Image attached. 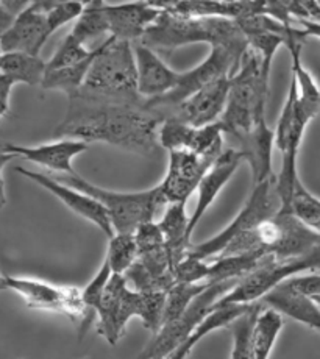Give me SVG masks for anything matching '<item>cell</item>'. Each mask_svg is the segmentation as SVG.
<instances>
[{
  "label": "cell",
  "instance_id": "6",
  "mask_svg": "<svg viewBox=\"0 0 320 359\" xmlns=\"http://www.w3.org/2000/svg\"><path fill=\"white\" fill-rule=\"evenodd\" d=\"M275 178L266 180V182L252 186V192L247 202L242 206L236 217L229 222L224 230L215 234L214 238L205 241V243L191 245L187 255L197 259L211 261L218 258L222 250L232 243L239 234L256 229V226L266 222L270 217L281 210V198L278 196Z\"/></svg>",
  "mask_w": 320,
  "mask_h": 359
},
{
  "label": "cell",
  "instance_id": "28",
  "mask_svg": "<svg viewBox=\"0 0 320 359\" xmlns=\"http://www.w3.org/2000/svg\"><path fill=\"white\" fill-rule=\"evenodd\" d=\"M105 2H88L81 16L75 20L72 30L66 34L67 39L74 41L76 44L86 46L88 41H91L103 33H108V22L103 13Z\"/></svg>",
  "mask_w": 320,
  "mask_h": 359
},
{
  "label": "cell",
  "instance_id": "3",
  "mask_svg": "<svg viewBox=\"0 0 320 359\" xmlns=\"http://www.w3.org/2000/svg\"><path fill=\"white\" fill-rule=\"evenodd\" d=\"M80 94L105 100L145 103L138 93L133 43L108 36L99 44Z\"/></svg>",
  "mask_w": 320,
  "mask_h": 359
},
{
  "label": "cell",
  "instance_id": "22",
  "mask_svg": "<svg viewBox=\"0 0 320 359\" xmlns=\"http://www.w3.org/2000/svg\"><path fill=\"white\" fill-rule=\"evenodd\" d=\"M163 10H168L187 18H224L236 20L242 16L253 15V13H264L266 2H156Z\"/></svg>",
  "mask_w": 320,
  "mask_h": 359
},
{
  "label": "cell",
  "instance_id": "42",
  "mask_svg": "<svg viewBox=\"0 0 320 359\" xmlns=\"http://www.w3.org/2000/svg\"><path fill=\"white\" fill-rule=\"evenodd\" d=\"M6 289V275L0 273V291H5Z\"/></svg>",
  "mask_w": 320,
  "mask_h": 359
},
{
  "label": "cell",
  "instance_id": "5",
  "mask_svg": "<svg viewBox=\"0 0 320 359\" xmlns=\"http://www.w3.org/2000/svg\"><path fill=\"white\" fill-rule=\"evenodd\" d=\"M61 183L94 197L107 210L114 233L135 234L139 226L155 222L156 214L168 206L159 184L139 192H116L99 188L79 174L55 177Z\"/></svg>",
  "mask_w": 320,
  "mask_h": 359
},
{
  "label": "cell",
  "instance_id": "38",
  "mask_svg": "<svg viewBox=\"0 0 320 359\" xmlns=\"http://www.w3.org/2000/svg\"><path fill=\"white\" fill-rule=\"evenodd\" d=\"M204 334L200 333V331H194L192 333V336L189 337V339H187L186 342H183L182 345H180L178 348H175L172 351V353L166 358V359H187V356L191 355V351L194 350V347H196V345L204 339Z\"/></svg>",
  "mask_w": 320,
  "mask_h": 359
},
{
  "label": "cell",
  "instance_id": "24",
  "mask_svg": "<svg viewBox=\"0 0 320 359\" xmlns=\"http://www.w3.org/2000/svg\"><path fill=\"white\" fill-rule=\"evenodd\" d=\"M189 217L186 212V203H171L166 206L163 217L158 222L173 269L191 248Z\"/></svg>",
  "mask_w": 320,
  "mask_h": 359
},
{
  "label": "cell",
  "instance_id": "26",
  "mask_svg": "<svg viewBox=\"0 0 320 359\" xmlns=\"http://www.w3.org/2000/svg\"><path fill=\"white\" fill-rule=\"evenodd\" d=\"M284 325L283 314L264 305L253 330V359H269Z\"/></svg>",
  "mask_w": 320,
  "mask_h": 359
},
{
  "label": "cell",
  "instance_id": "4",
  "mask_svg": "<svg viewBox=\"0 0 320 359\" xmlns=\"http://www.w3.org/2000/svg\"><path fill=\"white\" fill-rule=\"evenodd\" d=\"M241 41L247 39L236 20L224 18H187L163 10L156 22L145 32L139 43L156 50L178 49L197 43L214 47L241 43Z\"/></svg>",
  "mask_w": 320,
  "mask_h": 359
},
{
  "label": "cell",
  "instance_id": "23",
  "mask_svg": "<svg viewBox=\"0 0 320 359\" xmlns=\"http://www.w3.org/2000/svg\"><path fill=\"white\" fill-rule=\"evenodd\" d=\"M261 303L320 333V308L309 297L297 294L280 285L264 297Z\"/></svg>",
  "mask_w": 320,
  "mask_h": 359
},
{
  "label": "cell",
  "instance_id": "9",
  "mask_svg": "<svg viewBox=\"0 0 320 359\" xmlns=\"http://www.w3.org/2000/svg\"><path fill=\"white\" fill-rule=\"evenodd\" d=\"M6 289L16 292L30 309L48 311L80 322V331L85 334L95 317L89 314L81 299V291L74 286H58L36 278L10 277L6 275Z\"/></svg>",
  "mask_w": 320,
  "mask_h": 359
},
{
  "label": "cell",
  "instance_id": "13",
  "mask_svg": "<svg viewBox=\"0 0 320 359\" xmlns=\"http://www.w3.org/2000/svg\"><path fill=\"white\" fill-rule=\"evenodd\" d=\"M220 155L201 156L185 150L169 151L168 172L159 183L168 205L186 203Z\"/></svg>",
  "mask_w": 320,
  "mask_h": 359
},
{
  "label": "cell",
  "instance_id": "31",
  "mask_svg": "<svg viewBox=\"0 0 320 359\" xmlns=\"http://www.w3.org/2000/svg\"><path fill=\"white\" fill-rule=\"evenodd\" d=\"M136 259H138V244H136L135 234L114 233L113 236L109 238L108 252L105 258L113 273L125 275V272L135 264Z\"/></svg>",
  "mask_w": 320,
  "mask_h": 359
},
{
  "label": "cell",
  "instance_id": "39",
  "mask_svg": "<svg viewBox=\"0 0 320 359\" xmlns=\"http://www.w3.org/2000/svg\"><path fill=\"white\" fill-rule=\"evenodd\" d=\"M16 83L11 79L5 77V75L0 74V119L8 113L10 109V95H11V89Z\"/></svg>",
  "mask_w": 320,
  "mask_h": 359
},
{
  "label": "cell",
  "instance_id": "15",
  "mask_svg": "<svg viewBox=\"0 0 320 359\" xmlns=\"http://www.w3.org/2000/svg\"><path fill=\"white\" fill-rule=\"evenodd\" d=\"M52 2H32L20 11L11 29L0 39L4 53L22 52L39 57L47 39L52 36L48 11Z\"/></svg>",
  "mask_w": 320,
  "mask_h": 359
},
{
  "label": "cell",
  "instance_id": "29",
  "mask_svg": "<svg viewBox=\"0 0 320 359\" xmlns=\"http://www.w3.org/2000/svg\"><path fill=\"white\" fill-rule=\"evenodd\" d=\"M262 308V303H256L252 309L229 325L233 333V347L229 359H253V330L256 317Z\"/></svg>",
  "mask_w": 320,
  "mask_h": 359
},
{
  "label": "cell",
  "instance_id": "17",
  "mask_svg": "<svg viewBox=\"0 0 320 359\" xmlns=\"http://www.w3.org/2000/svg\"><path fill=\"white\" fill-rule=\"evenodd\" d=\"M16 172L22 177L32 180V182L36 184L43 186V188L51 192V194L61 200L62 205H66L72 212L79 214L80 217L89 220V222H93L95 226H99V230L105 233L108 239L114 234L107 210L103 208L94 197L61 183L60 180H57L53 175L41 174V172H34L24 168H16Z\"/></svg>",
  "mask_w": 320,
  "mask_h": 359
},
{
  "label": "cell",
  "instance_id": "34",
  "mask_svg": "<svg viewBox=\"0 0 320 359\" xmlns=\"http://www.w3.org/2000/svg\"><path fill=\"white\" fill-rule=\"evenodd\" d=\"M113 277V271L107 261H103L102 267L99 269V272L94 275V278L88 283V286L85 289H81V299L85 306L88 308L89 314L97 319V309H99L103 294H105V289L108 286L109 278Z\"/></svg>",
  "mask_w": 320,
  "mask_h": 359
},
{
  "label": "cell",
  "instance_id": "32",
  "mask_svg": "<svg viewBox=\"0 0 320 359\" xmlns=\"http://www.w3.org/2000/svg\"><path fill=\"white\" fill-rule=\"evenodd\" d=\"M210 286V283H199V285H189V283H175L168 294H166V308L163 325L178 319L186 313V309L192 305V302ZM163 328V327H161Z\"/></svg>",
  "mask_w": 320,
  "mask_h": 359
},
{
  "label": "cell",
  "instance_id": "19",
  "mask_svg": "<svg viewBox=\"0 0 320 359\" xmlns=\"http://www.w3.org/2000/svg\"><path fill=\"white\" fill-rule=\"evenodd\" d=\"M2 149L8 154L16 155L18 158H24L30 161L52 170L60 175H74L76 174L74 169V158L79 156L83 151L89 149V144L76 140H60L51 144H43L36 147L18 146V144H2Z\"/></svg>",
  "mask_w": 320,
  "mask_h": 359
},
{
  "label": "cell",
  "instance_id": "2",
  "mask_svg": "<svg viewBox=\"0 0 320 359\" xmlns=\"http://www.w3.org/2000/svg\"><path fill=\"white\" fill-rule=\"evenodd\" d=\"M269 79L270 75L264 72L260 55L247 49L239 69L229 79L227 107L219 121L224 136L232 140L234 146L256 130L267 127Z\"/></svg>",
  "mask_w": 320,
  "mask_h": 359
},
{
  "label": "cell",
  "instance_id": "14",
  "mask_svg": "<svg viewBox=\"0 0 320 359\" xmlns=\"http://www.w3.org/2000/svg\"><path fill=\"white\" fill-rule=\"evenodd\" d=\"M229 79L232 77H220L208 83L191 97L159 113V116L163 119H175L192 127H206L219 122L227 107Z\"/></svg>",
  "mask_w": 320,
  "mask_h": 359
},
{
  "label": "cell",
  "instance_id": "8",
  "mask_svg": "<svg viewBox=\"0 0 320 359\" xmlns=\"http://www.w3.org/2000/svg\"><path fill=\"white\" fill-rule=\"evenodd\" d=\"M135 238L138 259L124 277L138 292H168L175 285V277L158 222L141 225Z\"/></svg>",
  "mask_w": 320,
  "mask_h": 359
},
{
  "label": "cell",
  "instance_id": "1",
  "mask_svg": "<svg viewBox=\"0 0 320 359\" xmlns=\"http://www.w3.org/2000/svg\"><path fill=\"white\" fill-rule=\"evenodd\" d=\"M163 117L145 103L116 102L76 94L53 131L58 140L105 142L131 154L155 156L161 150L158 131Z\"/></svg>",
  "mask_w": 320,
  "mask_h": 359
},
{
  "label": "cell",
  "instance_id": "41",
  "mask_svg": "<svg viewBox=\"0 0 320 359\" xmlns=\"http://www.w3.org/2000/svg\"><path fill=\"white\" fill-rule=\"evenodd\" d=\"M297 25L303 30L306 38H319L320 39V24L309 22V20H295Z\"/></svg>",
  "mask_w": 320,
  "mask_h": 359
},
{
  "label": "cell",
  "instance_id": "30",
  "mask_svg": "<svg viewBox=\"0 0 320 359\" xmlns=\"http://www.w3.org/2000/svg\"><path fill=\"white\" fill-rule=\"evenodd\" d=\"M289 210L298 222L320 234V198L305 188L300 178L292 191Z\"/></svg>",
  "mask_w": 320,
  "mask_h": 359
},
{
  "label": "cell",
  "instance_id": "10",
  "mask_svg": "<svg viewBox=\"0 0 320 359\" xmlns=\"http://www.w3.org/2000/svg\"><path fill=\"white\" fill-rule=\"evenodd\" d=\"M239 281H225L210 285L201 292L192 305L186 309L183 316L163 325V328L153 336V339L145 345V348L136 359H166L173 350L186 342L194 331L211 313L215 303L227 295Z\"/></svg>",
  "mask_w": 320,
  "mask_h": 359
},
{
  "label": "cell",
  "instance_id": "20",
  "mask_svg": "<svg viewBox=\"0 0 320 359\" xmlns=\"http://www.w3.org/2000/svg\"><path fill=\"white\" fill-rule=\"evenodd\" d=\"M138 93L145 100L158 99L177 88L180 72H175L164 63L159 55L141 43L133 44Z\"/></svg>",
  "mask_w": 320,
  "mask_h": 359
},
{
  "label": "cell",
  "instance_id": "16",
  "mask_svg": "<svg viewBox=\"0 0 320 359\" xmlns=\"http://www.w3.org/2000/svg\"><path fill=\"white\" fill-rule=\"evenodd\" d=\"M158 141L166 151L185 150L196 155H220L225 136L219 122L206 127H192L175 119H164L158 131Z\"/></svg>",
  "mask_w": 320,
  "mask_h": 359
},
{
  "label": "cell",
  "instance_id": "7",
  "mask_svg": "<svg viewBox=\"0 0 320 359\" xmlns=\"http://www.w3.org/2000/svg\"><path fill=\"white\" fill-rule=\"evenodd\" d=\"M247 49V41L211 47L210 55L199 66L186 72H180L178 85L173 91L163 95V97L145 100V108L153 109L159 114L191 97L208 83L220 77H233L234 72L239 69Z\"/></svg>",
  "mask_w": 320,
  "mask_h": 359
},
{
  "label": "cell",
  "instance_id": "43",
  "mask_svg": "<svg viewBox=\"0 0 320 359\" xmlns=\"http://www.w3.org/2000/svg\"><path fill=\"white\" fill-rule=\"evenodd\" d=\"M312 300H314L317 305H319V308H320V297H316V299H312Z\"/></svg>",
  "mask_w": 320,
  "mask_h": 359
},
{
  "label": "cell",
  "instance_id": "35",
  "mask_svg": "<svg viewBox=\"0 0 320 359\" xmlns=\"http://www.w3.org/2000/svg\"><path fill=\"white\" fill-rule=\"evenodd\" d=\"M208 275H210V262L189 257V255H186L173 269L175 283H189V285L208 283Z\"/></svg>",
  "mask_w": 320,
  "mask_h": 359
},
{
  "label": "cell",
  "instance_id": "11",
  "mask_svg": "<svg viewBox=\"0 0 320 359\" xmlns=\"http://www.w3.org/2000/svg\"><path fill=\"white\" fill-rule=\"evenodd\" d=\"M306 267L300 258L278 261L269 257L260 267L250 272L247 277L239 280L232 291L215 303L214 308L233 306V305H256L261 300L276 289L284 281L305 275Z\"/></svg>",
  "mask_w": 320,
  "mask_h": 359
},
{
  "label": "cell",
  "instance_id": "21",
  "mask_svg": "<svg viewBox=\"0 0 320 359\" xmlns=\"http://www.w3.org/2000/svg\"><path fill=\"white\" fill-rule=\"evenodd\" d=\"M244 161H246L244 155H242L239 150H236L233 147L225 149L218 160L214 161L210 170L206 172V175L201 178V182L197 188V192H199L197 205L189 217L191 238H192L194 230L197 229L201 217H204L205 212L210 210V206L214 203V200L218 198L220 191L225 188V184L232 180V177L236 174V170L239 169V165Z\"/></svg>",
  "mask_w": 320,
  "mask_h": 359
},
{
  "label": "cell",
  "instance_id": "44",
  "mask_svg": "<svg viewBox=\"0 0 320 359\" xmlns=\"http://www.w3.org/2000/svg\"><path fill=\"white\" fill-rule=\"evenodd\" d=\"M2 53H4V52H2V47H0V57H2Z\"/></svg>",
  "mask_w": 320,
  "mask_h": 359
},
{
  "label": "cell",
  "instance_id": "18",
  "mask_svg": "<svg viewBox=\"0 0 320 359\" xmlns=\"http://www.w3.org/2000/svg\"><path fill=\"white\" fill-rule=\"evenodd\" d=\"M108 22L109 36L133 43L144 38L145 32L156 22L163 10L156 2L105 4L103 5Z\"/></svg>",
  "mask_w": 320,
  "mask_h": 359
},
{
  "label": "cell",
  "instance_id": "12",
  "mask_svg": "<svg viewBox=\"0 0 320 359\" xmlns=\"http://www.w3.org/2000/svg\"><path fill=\"white\" fill-rule=\"evenodd\" d=\"M142 294L131 289L124 275L113 273L97 309V333L109 345H116L128 322L141 313Z\"/></svg>",
  "mask_w": 320,
  "mask_h": 359
},
{
  "label": "cell",
  "instance_id": "37",
  "mask_svg": "<svg viewBox=\"0 0 320 359\" xmlns=\"http://www.w3.org/2000/svg\"><path fill=\"white\" fill-rule=\"evenodd\" d=\"M27 2H0V39L11 29L20 11L27 8Z\"/></svg>",
  "mask_w": 320,
  "mask_h": 359
},
{
  "label": "cell",
  "instance_id": "33",
  "mask_svg": "<svg viewBox=\"0 0 320 359\" xmlns=\"http://www.w3.org/2000/svg\"><path fill=\"white\" fill-rule=\"evenodd\" d=\"M142 303L141 313L138 319L142 322L145 330L155 336L163 327L164 308H166V294L168 292H141Z\"/></svg>",
  "mask_w": 320,
  "mask_h": 359
},
{
  "label": "cell",
  "instance_id": "40",
  "mask_svg": "<svg viewBox=\"0 0 320 359\" xmlns=\"http://www.w3.org/2000/svg\"><path fill=\"white\" fill-rule=\"evenodd\" d=\"M18 158L16 155L8 154V151H5L2 149V144H0V210L4 208L6 205V194H5V180H4V174L2 170L6 164H8L11 160H15Z\"/></svg>",
  "mask_w": 320,
  "mask_h": 359
},
{
  "label": "cell",
  "instance_id": "36",
  "mask_svg": "<svg viewBox=\"0 0 320 359\" xmlns=\"http://www.w3.org/2000/svg\"><path fill=\"white\" fill-rule=\"evenodd\" d=\"M283 286L297 294L309 297V299H316V297H320V275L319 273L297 275V277H292L284 281Z\"/></svg>",
  "mask_w": 320,
  "mask_h": 359
},
{
  "label": "cell",
  "instance_id": "27",
  "mask_svg": "<svg viewBox=\"0 0 320 359\" xmlns=\"http://www.w3.org/2000/svg\"><path fill=\"white\" fill-rule=\"evenodd\" d=\"M97 49H99V46L95 47V53L93 57L81 61V63L61 67L57 69V71H48L41 86L44 89H53V91H62L67 95V99L74 97V95L81 91L83 85H85L88 72L91 69V65L97 55Z\"/></svg>",
  "mask_w": 320,
  "mask_h": 359
},
{
  "label": "cell",
  "instance_id": "25",
  "mask_svg": "<svg viewBox=\"0 0 320 359\" xmlns=\"http://www.w3.org/2000/svg\"><path fill=\"white\" fill-rule=\"evenodd\" d=\"M0 74L16 83H24L30 86H41L47 74V63L41 57L10 52L0 57Z\"/></svg>",
  "mask_w": 320,
  "mask_h": 359
}]
</instances>
